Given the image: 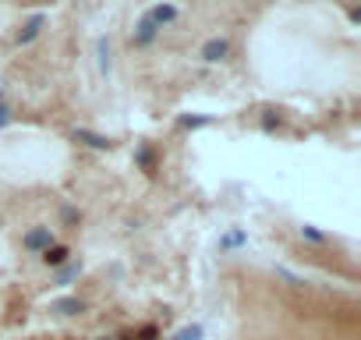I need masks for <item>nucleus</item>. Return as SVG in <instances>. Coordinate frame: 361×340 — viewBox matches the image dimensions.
<instances>
[{"label":"nucleus","mask_w":361,"mask_h":340,"mask_svg":"<svg viewBox=\"0 0 361 340\" xmlns=\"http://www.w3.org/2000/svg\"><path fill=\"white\" fill-rule=\"evenodd\" d=\"M50 269H60V266H64V262H71V249H68V244H50V249L39 256Z\"/></svg>","instance_id":"423d86ee"},{"label":"nucleus","mask_w":361,"mask_h":340,"mask_svg":"<svg viewBox=\"0 0 361 340\" xmlns=\"http://www.w3.org/2000/svg\"><path fill=\"white\" fill-rule=\"evenodd\" d=\"M50 312H57V316H78V312H85V301L82 298H60V301L50 305Z\"/></svg>","instance_id":"0eeeda50"},{"label":"nucleus","mask_w":361,"mask_h":340,"mask_svg":"<svg viewBox=\"0 0 361 340\" xmlns=\"http://www.w3.org/2000/svg\"><path fill=\"white\" fill-rule=\"evenodd\" d=\"M262 128H266V132L280 128V117H277V114H266V117H262Z\"/></svg>","instance_id":"a211bd4d"},{"label":"nucleus","mask_w":361,"mask_h":340,"mask_svg":"<svg viewBox=\"0 0 361 340\" xmlns=\"http://www.w3.org/2000/svg\"><path fill=\"white\" fill-rule=\"evenodd\" d=\"M198 57L205 60V64H220V60H227V57H230V39H227V36H213V39H205V43H202V50H198Z\"/></svg>","instance_id":"7ed1b4c3"},{"label":"nucleus","mask_w":361,"mask_h":340,"mask_svg":"<svg viewBox=\"0 0 361 340\" xmlns=\"http://www.w3.org/2000/svg\"><path fill=\"white\" fill-rule=\"evenodd\" d=\"M96 340H113V337H96Z\"/></svg>","instance_id":"6ab92c4d"},{"label":"nucleus","mask_w":361,"mask_h":340,"mask_svg":"<svg viewBox=\"0 0 361 340\" xmlns=\"http://www.w3.org/2000/svg\"><path fill=\"white\" fill-rule=\"evenodd\" d=\"M156 36H160V33H156V28L149 25V21H138V25H135V33H131V43H135V46H153Z\"/></svg>","instance_id":"6e6552de"},{"label":"nucleus","mask_w":361,"mask_h":340,"mask_svg":"<svg viewBox=\"0 0 361 340\" xmlns=\"http://www.w3.org/2000/svg\"><path fill=\"white\" fill-rule=\"evenodd\" d=\"M135 160H138V167L145 174H156V156H153V149H149V145H138L135 149Z\"/></svg>","instance_id":"9d476101"},{"label":"nucleus","mask_w":361,"mask_h":340,"mask_svg":"<svg viewBox=\"0 0 361 340\" xmlns=\"http://www.w3.org/2000/svg\"><path fill=\"white\" fill-rule=\"evenodd\" d=\"M11 120H15V110H11V107H8L4 100H0V128H8Z\"/></svg>","instance_id":"f3484780"},{"label":"nucleus","mask_w":361,"mask_h":340,"mask_svg":"<svg viewBox=\"0 0 361 340\" xmlns=\"http://www.w3.org/2000/svg\"><path fill=\"white\" fill-rule=\"evenodd\" d=\"M301 238H305V241H312V244H326L329 238L319 231V227H312V224H305V227H301Z\"/></svg>","instance_id":"f8f14e48"},{"label":"nucleus","mask_w":361,"mask_h":340,"mask_svg":"<svg viewBox=\"0 0 361 340\" xmlns=\"http://www.w3.org/2000/svg\"><path fill=\"white\" fill-rule=\"evenodd\" d=\"M174 340H202V326H188V330H180Z\"/></svg>","instance_id":"dca6fc26"},{"label":"nucleus","mask_w":361,"mask_h":340,"mask_svg":"<svg viewBox=\"0 0 361 340\" xmlns=\"http://www.w3.org/2000/svg\"><path fill=\"white\" fill-rule=\"evenodd\" d=\"M205 125H213V117H209V114H198V117H180V128H205Z\"/></svg>","instance_id":"ddd939ff"},{"label":"nucleus","mask_w":361,"mask_h":340,"mask_svg":"<svg viewBox=\"0 0 361 340\" xmlns=\"http://www.w3.org/2000/svg\"><path fill=\"white\" fill-rule=\"evenodd\" d=\"M50 244H57L50 227H33V231H28V234L21 238V249H25V252H33V256H43V252L50 249Z\"/></svg>","instance_id":"f257e3e1"},{"label":"nucleus","mask_w":361,"mask_h":340,"mask_svg":"<svg viewBox=\"0 0 361 340\" xmlns=\"http://www.w3.org/2000/svg\"><path fill=\"white\" fill-rule=\"evenodd\" d=\"M96 57H100V75H110V39L107 36L96 39Z\"/></svg>","instance_id":"9b49d317"},{"label":"nucleus","mask_w":361,"mask_h":340,"mask_svg":"<svg viewBox=\"0 0 361 340\" xmlns=\"http://www.w3.org/2000/svg\"><path fill=\"white\" fill-rule=\"evenodd\" d=\"M46 21H50L46 15H33V18H28V21H25V25L18 28V36H15V43H18V46H28V43H36V39L43 36V28H46Z\"/></svg>","instance_id":"20e7f679"},{"label":"nucleus","mask_w":361,"mask_h":340,"mask_svg":"<svg viewBox=\"0 0 361 340\" xmlns=\"http://www.w3.org/2000/svg\"><path fill=\"white\" fill-rule=\"evenodd\" d=\"M142 21H149L160 33V28H167V25H174L177 21V4H170V0H163V4H156V8H149L145 15H142Z\"/></svg>","instance_id":"f03ea898"},{"label":"nucleus","mask_w":361,"mask_h":340,"mask_svg":"<svg viewBox=\"0 0 361 340\" xmlns=\"http://www.w3.org/2000/svg\"><path fill=\"white\" fill-rule=\"evenodd\" d=\"M60 220H64L68 227H78V220H82V213H78L75 206H60Z\"/></svg>","instance_id":"4468645a"},{"label":"nucleus","mask_w":361,"mask_h":340,"mask_svg":"<svg viewBox=\"0 0 361 340\" xmlns=\"http://www.w3.org/2000/svg\"><path fill=\"white\" fill-rule=\"evenodd\" d=\"M75 142H82V145H89V149H100V152L113 149V138H107V135H100V132H89V128H75Z\"/></svg>","instance_id":"39448f33"},{"label":"nucleus","mask_w":361,"mask_h":340,"mask_svg":"<svg viewBox=\"0 0 361 340\" xmlns=\"http://www.w3.org/2000/svg\"><path fill=\"white\" fill-rule=\"evenodd\" d=\"M78 273H82V262H64L57 269V276H53V287H68Z\"/></svg>","instance_id":"1a4fd4ad"},{"label":"nucleus","mask_w":361,"mask_h":340,"mask_svg":"<svg viewBox=\"0 0 361 340\" xmlns=\"http://www.w3.org/2000/svg\"><path fill=\"white\" fill-rule=\"evenodd\" d=\"M237 244H245V234H241V231H230V234L220 241V249L227 252V249H237Z\"/></svg>","instance_id":"2eb2a0df"}]
</instances>
